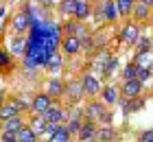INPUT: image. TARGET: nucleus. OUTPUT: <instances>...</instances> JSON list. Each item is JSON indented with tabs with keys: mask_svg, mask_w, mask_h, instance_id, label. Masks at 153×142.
<instances>
[{
	"mask_svg": "<svg viewBox=\"0 0 153 142\" xmlns=\"http://www.w3.org/2000/svg\"><path fill=\"white\" fill-rule=\"evenodd\" d=\"M140 37H142V26L136 20H127L120 28V35H118V39H123L125 46H136Z\"/></svg>",
	"mask_w": 153,
	"mask_h": 142,
	"instance_id": "obj_1",
	"label": "nucleus"
},
{
	"mask_svg": "<svg viewBox=\"0 0 153 142\" xmlns=\"http://www.w3.org/2000/svg\"><path fill=\"white\" fill-rule=\"evenodd\" d=\"M31 26H33V18L24 7L18 13H13V18H11V33L13 35H24L26 31H31Z\"/></svg>",
	"mask_w": 153,
	"mask_h": 142,
	"instance_id": "obj_2",
	"label": "nucleus"
},
{
	"mask_svg": "<svg viewBox=\"0 0 153 142\" xmlns=\"http://www.w3.org/2000/svg\"><path fill=\"white\" fill-rule=\"evenodd\" d=\"M107 114H109V109L103 98H92L85 105V120H90V123H101Z\"/></svg>",
	"mask_w": 153,
	"mask_h": 142,
	"instance_id": "obj_3",
	"label": "nucleus"
},
{
	"mask_svg": "<svg viewBox=\"0 0 153 142\" xmlns=\"http://www.w3.org/2000/svg\"><path fill=\"white\" fill-rule=\"evenodd\" d=\"M53 105H55V98L48 92H37L31 101V112H33V116H44Z\"/></svg>",
	"mask_w": 153,
	"mask_h": 142,
	"instance_id": "obj_4",
	"label": "nucleus"
},
{
	"mask_svg": "<svg viewBox=\"0 0 153 142\" xmlns=\"http://www.w3.org/2000/svg\"><path fill=\"white\" fill-rule=\"evenodd\" d=\"M81 83H83V90H85V96H90V98H96L101 94V81L96 79V74H92V72H83L81 74Z\"/></svg>",
	"mask_w": 153,
	"mask_h": 142,
	"instance_id": "obj_5",
	"label": "nucleus"
},
{
	"mask_svg": "<svg viewBox=\"0 0 153 142\" xmlns=\"http://www.w3.org/2000/svg\"><path fill=\"white\" fill-rule=\"evenodd\" d=\"M142 92H144V83L138 81V79L123 81V85H120V96L123 98H140Z\"/></svg>",
	"mask_w": 153,
	"mask_h": 142,
	"instance_id": "obj_6",
	"label": "nucleus"
},
{
	"mask_svg": "<svg viewBox=\"0 0 153 142\" xmlns=\"http://www.w3.org/2000/svg\"><path fill=\"white\" fill-rule=\"evenodd\" d=\"M66 98H68L70 103H81L83 98H85V90H83L81 79L68 81V85H66Z\"/></svg>",
	"mask_w": 153,
	"mask_h": 142,
	"instance_id": "obj_7",
	"label": "nucleus"
},
{
	"mask_svg": "<svg viewBox=\"0 0 153 142\" xmlns=\"http://www.w3.org/2000/svg\"><path fill=\"white\" fill-rule=\"evenodd\" d=\"M26 46H29V37H24V35H13L9 39V44H7V51H9L13 57H22L24 59Z\"/></svg>",
	"mask_w": 153,
	"mask_h": 142,
	"instance_id": "obj_8",
	"label": "nucleus"
},
{
	"mask_svg": "<svg viewBox=\"0 0 153 142\" xmlns=\"http://www.w3.org/2000/svg\"><path fill=\"white\" fill-rule=\"evenodd\" d=\"M144 96H140V98H123L120 96V101H118V105H120V109H123V114H136V112H140V109H144Z\"/></svg>",
	"mask_w": 153,
	"mask_h": 142,
	"instance_id": "obj_9",
	"label": "nucleus"
},
{
	"mask_svg": "<svg viewBox=\"0 0 153 142\" xmlns=\"http://www.w3.org/2000/svg\"><path fill=\"white\" fill-rule=\"evenodd\" d=\"M83 48V42L76 37V35H64V39H61V51L68 53V55H76Z\"/></svg>",
	"mask_w": 153,
	"mask_h": 142,
	"instance_id": "obj_10",
	"label": "nucleus"
},
{
	"mask_svg": "<svg viewBox=\"0 0 153 142\" xmlns=\"http://www.w3.org/2000/svg\"><path fill=\"white\" fill-rule=\"evenodd\" d=\"M44 118L48 120V123H57V125H64V120H68V112L66 109H61L57 103L53 105L51 109H48L46 114H44Z\"/></svg>",
	"mask_w": 153,
	"mask_h": 142,
	"instance_id": "obj_11",
	"label": "nucleus"
},
{
	"mask_svg": "<svg viewBox=\"0 0 153 142\" xmlns=\"http://www.w3.org/2000/svg\"><path fill=\"white\" fill-rule=\"evenodd\" d=\"M66 85H68V83H64L61 79H57V77H53V79L46 83V92H48V94H51L53 98L66 96Z\"/></svg>",
	"mask_w": 153,
	"mask_h": 142,
	"instance_id": "obj_12",
	"label": "nucleus"
},
{
	"mask_svg": "<svg viewBox=\"0 0 153 142\" xmlns=\"http://www.w3.org/2000/svg\"><path fill=\"white\" fill-rule=\"evenodd\" d=\"M20 112H22L20 101H9V103L2 105V109H0V118H2V123H4V120H9V118L20 116Z\"/></svg>",
	"mask_w": 153,
	"mask_h": 142,
	"instance_id": "obj_13",
	"label": "nucleus"
},
{
	"mask_svg": "<svg viewBox=\"0 0 153 142\" xmlns=\"http://www.w3.org/2000/svg\"><path fill=\"white\" fill-rule=\"evenodd\" d=\"M101 9H103V18H105V22H116V20L120 18V13H118V7H116V0L101 2Z\"/></svg>",
	"mask_w": 153,
	"mask_h": 142,
	"instance_id": "obj_14",
	"label": "nucleus"
},
{
	"mask_svg": "<svg viewBox=\"0 0 153 142\" xmlns=\"http://www.w3.org/2000/svg\"><path fill=\"white\" fill-rule=\"evenodd\" d=\"M114 59V55L109 53V51H101L99 57L94 59V70H96V74H105V70L109 66V61Z\"/></svg>",
	"mask_w": 153,
	"mask_h": 142,
	"instance_id": "obj_15",
	"label": "nucleus"
},
{
	"mask_svg": "<svg viewBox=\"0 0 153 142\" xmlns=\"http://www.w3.org/2000/svg\"><path fill=\"white\" fill-rule=\"evenodd\" d=\"M26 127V123H24V118L22 116H16V118H9V120H4L2 123V131H7V133H18L22 131Z\"/></svg>",
	"mask_w": 153,
	"mask_h": 142,
	"instance_id": "obj_16",
	"label": "nucleus"
},
{
	"mask_svg": "<svg viewBox=\"0 0 153 142\" xmlns=\"http://www.w3.org/2000/svg\"><path fill=\"white\" fill-rule=\"evenodd\" d=\"M92 16V4H90V0H76V13H74V20H88Z\"/></svg>",
	"mask_w": 153,
	"mask_h": 142,
	"instance_id": "obj_17",
	"label": "nucleus"
},
{
	"mask_svg": "<svg viewBox=\"0 0 153 142\" xmlns=\"http://www.w3.org/2000/svg\"><path fill=\"white\" fill-rule=\"evenodd\" d=\"M116 129L112 125H103V127H99V131H96V142H112V140H116Z\"/></svg>",
	"mask_w": 153,
	"mask_h": 142,
	"instance_id": "obj_18",
	"label": "nucleus"
},
{
	"mask_svg": "<svg viewBox=\"0 0 153 142\" xmlns=\"http://www.w3.org/2000/svg\"><path fill=\"white\" fill-rule=\"evenodd\" d=\"M101 96H103V101H105V105H114L120 101V94H118V88L116 85H105L101 92Z\"/></svg>",
	"mask_w": 153,
	"mask_h": 142,
	"instance_id": "obj_19",
	"label": "nucleus"
},
{
	"mask_svg": "<svg viewBox=\"0 0 153 142\" xmlns=\"http://www.w3.org/2000/svg\"><path fill=\"white\" fill-rule=\"evenodd\" d=\"M96 131H99L96 123L85 120V125H83V129H81V133H79L76 138H79V140H96Z\"/></svg>",
	"mask_w": 153,
	"mask_h": 142,
	"instance_id": "obj_20",
	"label": "nucleus"
},
{
	"mask_svg": "<svg viewBox=\"0 0 153 142\" xmlns=\"http://www.w3.org/2000/svg\"><path fill=\"white\" fill-rule=\"evenodd\" d=\"M153 51V37L149 35H142L136 44V55H142V53H151Z\"/></svg>",
	"mask_w": 153,
	"mask_h": 142,
	"instance_id": "obj_21",
	"label": "nucleus"
},
{
	"mask_svg": "<svg viewBox=\"0 0 153 142\" xmlns=\"http://www.w3.org/2000/svg\"><path fill=\"white\" fill-rule=\"evenodd\" d=\"M149 13H151V9H149L147 4L138 2V4L134 7V16H131V18H134L136 22H144V20H149Z\"/></svg>",
	"mask_w": 153,
	"mask_h": 142,
	"instance_id": "obj_22",
	"label": "nucleus"
},
{
	"mask_svg": "<svg viewBox=\"0 0 153 142\" xmlns=\"http://www.w3.org/2000/svg\"><path fill=\"white\" fill-rule=\"evenodd\" d=\"M31 127H33V131H35L37 136H44V131H46V127H48V120L44 116H33L31 118Z\"/></svg>",
	"mask_w": 153,
	"mask_h": 142,
	"instance_id": "obj_23",
	"label": "nucleus"
},
{
	"mask_svg": "<svg viewBox=\"0 0 153 142\" xmlns=\"http://www.w3.org/2000/svg\"><path fill=\"white\" fill-rule=\"evenodd\" d=\"M116 7H118V13H120L123 18H129V16H134L136 2H129V0H116Z\"/></svg>",
	"mask_w": 153,
	"mask_h": 142,
	"instance_id": "obj_24",
	"label": "nucleus"
},
{
	"mask_svg": "<svg viewBox=\"0 0 153 142\" xmlns=\"http://www.w3.org/2000/svg\"><path fill=\"white\" fill-rule=\"evenodd\" d=\"M134 63L138 68H153V51L151 53H142V55H136Z\"/></svg>",
	"mask_w": 153,
	"mask_h": 142,
	"instance_id": "obj_25",
	"label": "nucleus"
},
{
	"mask_svg": "<svg viewBox=\"0 0 153 142\" xmlns=\"http://www.w3.org/2000/svg\"><path fill=\"white\" fill-rule=\"evenodd\" d=\"M70 140H72V133H70V129H68V125H61V129L48 142H70Z\"/></svg>",
	"mask_w": 153,
	"mask_h": 142,
	"instance_id": "obj_26",
	"label": "nucleus"
},
{
	"mask_svg": "<svg viewBox=\"0 0 153 142\" xmlns=\"http://www.w3.org/2000/svg\"><path fill=\"white\" fill-rule=\"evenodd\" d=\"M18 138H20V142H37L39 136H37L35 131H33V127H31V125H26L24 129L18 133Z\"/></svg>",
	"mask_w": 153,
	"mask_h": 142,
	"instance_id": "obj_27",
	"label": "nucleus"
},
{
	"mask_svg": "<svg viewBox=\"0 0 153 142\" xmlns=\"http://www.w3.org/2000/svg\"><path fill=\"white\" fill-rule=\"evenodd\" d=\"M59 11H61V16L68 18V16H72L74 18V13H76V0H64L59 7Z\"/></svg>",
	"mask_w": 153,
	"mask_h": 142,
	"instance_id": "obj_28",
	"label": "nucleus"
},
{
	"mask_svg": "<svg viewBox=\"0 0 153 142\" xmlns=\"http://www.w3.org/2000/svg\"><path fill=\"white\" fill-rule=\"evenodd\" d=\"M138 68L134 61L131 63H127V66H125V70H123V81H134V79H138Z\"/></svg>",
	"mask_w": 153,
	"mask_h": 142,
	"instance_id": "obj_29",
	"label": "nucleus"
},
{
	"mask_svg": "<svg viewBox=\"0 0 153 142\" xmlns=\"http://www.w3.org/2000/svg\"><path fill=\"white\" fill-rule=\"evenodd\" d=\"M61 61H64V57H61L59 53H55L53 57H51V61H48V70H51V72H59V68H61Z\"/></svg>",
	"mask_w": 153,
	"mask_h": 142,
	"instance_id": "obj_30",
	"label": "nucleus"
},
{
	"mask_svg": "<svg viewBox=\"0 0 153 142\" xmlns=\"http://www.w3.org/2000/svg\"><path fill=\"white\" fill-rule=\"evenodd\" d=\"M83 125H85V120H68V129H70L72 136H79Z\"/></svg>",
	"mask_w": 153,
	"mask_h": 142,
	"instance_id": "obj_31",
	"label": "nucleus"
},
{
	"mask_svg": "<svg viewBox=\"0 0 153 142\" xmlns=\"http://www.w3.org/2000/svg\"><path fill=\"white\" fill-rule=\"evenodd\" d=\"M59 129H61V125H57V123H48V127H46V131H44V136H42V138L51 140V138H53Z\"/></svg>",
	"mask_w": 153,
	"mask_h": 142,
	"instance_id": "obj_32",
	"label": "nucleus"
},
{
	"mask_svg": "<svg viewBox=\"0 0 153 142\" xmlns=\"http://www.w3.org/2000/svg\"><path fill=\"white\" fill-rule=\"evenodd\" d=\"M151 77H153V70H151V68H140V70H138V81L149 83Z\"/></svg>",
	"mask_w": 153,
	"mask_h": 142,
	"instance_id": "obj_33",
	"label": "nucleus"
},
{
	"mask_svg": "<svg viewBox=\"0 0 153 142\" xmlns=\"http://www.w3.org/2000/svg\"><path fill=\"white\" fill-rule=\"evenodd\" d=\"M138 142H153V129H144L138 138Z\"/></svg>",
	"mask_w": 153,
	"mask_h": 142,
	"instance_id": "obj_34",
	"label": "nucleus"
},
{
	"mask_svg": "<svg viewBox=\"0 0 153 142\" xmlns=\"http://www.w3.org/2000/svg\"><path fill=\"white\" fill-rule=\"evenodd\" d=\"M11 57H13V55H11V53L4 48V51H2V55H0V63H2V68H7V66L11 63Z\"/></svg>",
	"mask_w": 153,
	"mask_h": 142,
	"instance_id": "obj_35",
	"label": "nucleus"
},
{
	"mask_svg": "<svg viewBox=\"0 0 153 142\" xmlns=\"http://www.w3.org/2000/svg\"><path fill=\"white\" fill-rule=\"evenodd\" d=\"M0 140L2 142H20V138L16 136V133H7V131L0 133Z\"/></svg>",
	"mask_w": 153,
	"mask_h": 142,
	"instance_id": "obj_36",
	"label": "nucleus"
},
{
	"mask_svg": "<svg viewBox=\"0 0 153 142\" xmlns=\"http://www.w3.org/2000/svg\"><path fill=\"white\" fill-rule=\"evenodd\" d=\"M116 66H118V57H114V59L109 61V66H107V70H105V74H103V77H112L114 70H116Z\"/></svg>",
	"mask_w": 153,
	"mask_h": 142,
	"instance_id": "obj_37",
	"label": "nucleus"
},
{
	"mask_svg": "<svg viewBox=\"0 0 153 142\" xmlns=\"http://www.w3.org/2000/svg\"><path fill=\"white\" fill-rule=\"evenodd\" d=\"M0 20H2V28H4V24H7V7L0 9Z\"/></svg>",
	"mask_w": 153,
	"mask_h": 142,
	"instance_id": "obj_38",
	"label": "nucleus"
},
{
	"mask_svg": "<svg viewBox=\"0 0 153 142\" xmlns=\"http://www.w3.org/2000/svg\"><path fill=\"white\" fill-rule=\"evenodd\" d=\"M140 2H142V4H147L149 9H153V0H140Z\"/></svg>",
	"mask_w": 153,
	"mask_h": 142,
	"instance_id": "obj_39",
	"label": "nucleus"
},
{
	"mask_svg": "<svg viewBox=\"0 0 153 142\" xmlns=\"http://www.w3.org/2000/svg\"><path fill=\"white\" fill-rule=\"evenodd\" d=\"M94 2H96V4H101V2H107V0H94Z\"/></svg>",
	"mask_w": 153,
	"mask_h": 142,
	"instance_id": "obj_40",
	"label": "nucleus"
},
{
	"mask_svg": "<svg viewBox=\"0 0 153 142\" xmlns=\"http://www.w3.org/2000/svg\"><path fill=\"white\" fill-rule=\"evenodd\" d=\"M129 2H140V0H129Z\"/></svg>",
	"mask_w": 153,
	"mask_h": 142,
	"instance_id": "obj_41",
	"label": "nucleus"
},
{
	"mask_svg": "<svg viewBox=\"0 0 153 142\" xmlns=\"http://www.w3.org/2000/svg\"><path fill=\"white\" fill-rule=\"evenodd\" d=\"M70 142H76V140H70Z\"/></svg>",
	"mask_w": 153,
	"mask_h": 142,
	"instance_id": "obj_42",
	"label": "nucleus"
},
{
	"mask_svg": "<svg viewBox=\"0 0 153 142\" xmlns=\"http://www.w3.org/2000/svg\"><path fill=\"white\" fill-rule=\"evenodd\" d=\"M151 70H153V68H151Z\"/></svg>",
	"mask_w": 153,
	"mask_h": 142,
	"instance_id": "obj_43",
	"label": "nucleus"
}]
</instances>
